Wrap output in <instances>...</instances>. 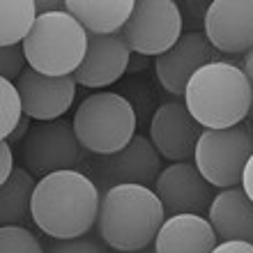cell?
Wrapping results in <instances>:
<instances>
[{"label": "cell", "mask_w": 253, "mask_h": 253, "mask_svg": "<svg viewBox=\"0 0 253 253\" xmlns=\"http://www.w3.org/2000/svg\"><path fill=\"white\" fill-rule=\"evenodd\" d=\"M154 193L159 196L166 216L175 214H198L205 216L214 200V187L200 175L196 164L177 161L159 173L154 182Z\"/></svg>", "instance_id": "cell-10"}, {"label": "cell", "mask_w": 253, "mask_h": 253, "mask_svg": "<svg viewBox=\"0 0 253 253\" xmlns=\"http://www.w3.org/2000/svg\"><path fill=\"white\" fill-rule=\"evenodd\" d=\"M131 48L122 35H87V53L74 72V81L83 87H106L120 79L129 67Z\"/></svg>", "instance_id": "cell-15"}, {"label": "cell", "mask_w": 253, "mask_h": 253, "mask_svg": "<svg viewBox=\"0 0 253 253\" xmlns=\"http://www.w3.org/2000/svg\"><path fill=\"white\" fill-rule=\"evenodd\" d=\"M203 133V126L189 113L187 104L168 101L161 104L150 122V140L164 159L189 161L196 154V145Z\"/></svg>", "instance_id": "cell-13"}, {"label": "cell", "mask_w": 253, "mask_h": 253, "mask_svg": "<svg viewBox=\"0 0 253 253\" xmlns=\"http://www.w3.org/2000/svg\"><path fill=\"white\" fill-rule=\"evenodd\" d=\"M182 14V28H187L189 33H200V28H205V16L210 9V2L203 0H184L177 2Z\"/></svg>", "instance_id": "cell-25"}, {"label": "cell", "mask_w": 253, "mask_h": 253, "mask_svg": "<svg viewBox=\"0 0 253 253\" xmlns=\"http://www.w3.org/2000/svg\"><path fill=\"white\" fill-rule=\"evenodd\" d=\"M133 0H69L67 12L87 30V35H122L133 12Z\"/></svg>", "instance_id": "cell-18"}, {"label": "cell", "mask_w": 253, "mask_h": 253, "mask_svg": "<svg viewBox=\"0 0 253 253\" xmlns=\"http://www.w3.org/2000/svg\"><path fill=\"white\" fill-rule=\"evenodd\" d=\"M205 37L219 53L253 51V0H214L205 16Z\"/></svg>", "instance_id": "cell-11"}, {"label": "cell", "mask_w": 253, "mask_h": 253, "mask_svg": "<svg viewBox=\"0 0 253 253\" xmlns=\"http://www.w3.org/2000/svg\"><path fill=\"white\" fill-rule=\"evenodd\" d=\"M35 175L28 168L16 166L12 177L2 182L0 191V223L2 226H26L33 219V193L37 187Z\"/></svg>", "instance_id": "cell-19"}, {"label": "cell", "mask_w": 253, "mask_h": 253, "mask_svg": "<svg viewBox=\"0 0 253 253\" xmlns=\"http://www.w3.org/2000/svg\"><path fill=\"white\" fill-rule=\"evenodd\" d=\"M242 189L253 200V154L251 159L247 161V166H244V173H242Z\"/></svg>", "instance_id": "cell-29"}, {"label": "cell", "mask_w": 253, "mask_h": 253, "mask_svg": "<svg viewBox=\"0 0 253 253\" xmlns=\"http://www.w3.org/2000/svg\"><path fill=\"white\" fill-rule=\"evenodd\" d=\"M0 154H2V168H0V182H7L14 173V154H12V145L2 140L0 143Z\"/></svg>", "instance_id": "cell-26"}, {"label": "cell", "mask_w": 253, "mask_h": 253, "mask_svg": "<svg viewBox=\"0 0 253 253\" xmlns=\"http://www.w3.org/2000/svg\"><path fill=\"white\" fill-rule=\"evenodd\" d=\"M23 164L35 177H46L60 170L87 168V150L79 143L74 125L65 120L37 122L23 140Z\"/></svg>", "instance_id": "cell-7"}, {"label": "cell", "mask_w": 253, "mask_h": 253, "mask_svg": "<svg viewBox=\"0 0 253 253\" xmlns=\"http://www.w3.org/2000/svg\"><path fill=\"white\" fill-rule=\"evenodd\" d=\"M87 177L97 184L101 193L120 184H140L154 187L159 177L161 154L152 145V140L136 133L131 143L115 154H94L87 159Z\"/></svg>", "instance_id": "cell-8"}, {"label": "cell", "mask_w": 253, "mask_h": 253, "mask_svg": "<svg viewBox=\"0 0 253 253\" xmlns=\"http://www.w3.org/2000/svg\"><path fill=\"white\" fill-rule=\"evenodd\" d=\"M166 221V210L154 189L120 184L101 193L97 235L118 253L150 249Z\"/></svg>", "instance_id": "cell-2"}, {"label": "cell", "mask_w": 253, "mask_h": 253, "mask_svg": "<svg viewBox=\"0 0 253 253\" xmlns=\"http://www.w3.org/2000/svg\"><path fill=\"white\" fill-rule=\"evenodd\" d=\"M28 58L26 51H23V44H16V46H2L0 48V74L2 79L7 81H19L21 74L26 72Z\"/></svg>", "instance_id": "cell-24"}, {"label": "cell", "mask_w": 253, "mask_h": 253, "mask_svg": "<svg viewBox=\"0 0 253 253\" xmlns=\"http://www.w3.org/2000/svg\"><path fill=\"white\" fill-rule=\"evenodd\" d=\"M182 14L173 0H136L122 37L131 53L159 58L182 37Z\"/></svg>", "instance_id": "cell-9"}, {"label": "cell", "mask_w": 253, "mask_h": 253, "mask_svg": "<svg viewBox=\"0 0 253 253\" xmlns=\"http://www.w3.org/2000/svg\"><path fill=\"white\" fill-rule=\"evenodd\" d=\"M216 60H221L219 51L210 44L205 33H184L168 53L154 58V69L166 92L184 97L193 74Z\"/></svg>", "instance_id": "cell-12"}, {"label": "cell", "mask_w": 253, "mask_h": 253, "mask_svg": "<svg viewBox=\"0 0 253 253\" xmlns=\"http://www.w3.org/2000/svg\"><path fill=\"white\" fill-rule=\"evenodd\" d=\"M44 251L46 253H111V247L101 240L97 233H87L72 240H44Z\"/></svg>", "instance_id": "cell-23"}, {"label": "cell", "mask_w": 253, "mask_h": 253, "mask_svg": "<svg viewBox=\"0 0 253 253\" xmlns=\"http://www.w3.org/2000/svg\"><path fill=\"white\" fill-rule=\"evenodd\" d=\"M0 104H2L0 106V133H2V140H7L26 115L16 83L7 79L0 81Z\"/></svg>", "instance_id": "cell-21"}, {"label": "cell", "mask_w": 253, "mask_h": 253, "mask_svg": "<svg viewBox=\"0 0 253 253\" xmlns=\"http://www.w3.org/2000/svg\"><path fill=\"white\" fill-rule=\"evenodd\" d=\"M207 221L212 223L219 242L253 244V200L242 187L221 189L210 205Z\"/></svg>", "instance_id": "cell-17"}, {"label": "cell", "mask_w": 253, "mask_h": 253, "mask_svg": "<svg viewBox=\"0 0 253 253\" xmlns=\"http://www.w3.org/2000/svg\"><path fill=\"white\" fill-rule=\"evenodd\" d=\"M53 12H67V2H58V0H40L37 2V14H53Z\"/></svg>", "instance_id": "cell-30"}, {"label": "cell", "mask_w": 253, "mask_h": 253, "mask_svg": "<svg viewBox=\"0 0 253 253\" xmlns=\"http://www.w3.org/2000/svg\"><path fill=\"white\" fill-rule=\"evenodd\" d=\"M212 253H253V244H249V242H219Z\"/></svg>", "instance_id": "cell-27"}, {"label": "cell", "mask_w": 253, "mask_h": 253, "mask_svg": "<svg viewBox=\"0 0 253 253\" xmlns=\"http://www.w3.org/2000/svg\"><path fill=\"white\" fill-rule=\"evenodd\" d=\"M101 191L83 170H60L42 177L33 193V223L46 237L72 240L97 226Z\"/></svg>", "instance_id": "cell-1"}, {"label": "cell", "mask_w": 253, "mask_h": 253, "mask_svg": "<svg viewBox=\"0 0 253 253\" xmlns=\"http://www.w3.org/2000/svg\"><path fill=\"white\" fill-rule=\"evenodd\" d=\"M30 120H33L30 115H23V120L19 122V126H16V129H14V133L7 138V143H9V145H12V143H23V140H26V136L30 133V129H33Z\"/></svg>", "instance_id": "cell-28"}, {"label": "cell", "mask_w": 253, "mask_h": 253, "mask_svg": "<svg viewBox=\"0 0 253 253\" xmlns=\"http://www.w3.org/2000/svg\"><path fill=\"white\" fill-rule=\"evenodd\" d=\"M140 67H145V55H138V53H131L129 58V67H126V72H140Z\"/></svg>", "instance_id": "cell-32"}, {"label": "cell", "mask_w": 253, "mask_h": 253, "mask_svg": "<svg viewBox=\"0 0 253 253\" xmlns=\"http://www.w3.org/2000/svg\"><path fill=\"white\" fill-rule=\"evenodd\" d=\"M219 244L212 223L198 214L166 216L154 237V253H212Z\"/></svg>", "instance_id": "cell-16"}, {"label": "cell", "mask_w": 253, "mask_h": 253, "mask_svg": "<svg viewBox=\"0 0 253 253\" xmlns=\"http://www.w3.org/2000/svg\"><path fill=\"white\" fill-rule=\"evenodd\" d=\"M72 125L90 154H115L136 136V111L118 92H94L81 101Z\"/></svg>", "instance_id": "cell-5"}, {"label": "cell", "mask_w": 253, "mask_h": 253, "mask_svg": "<svg viewBox=\"0 0 253 253\" xmlns=\"http://www.w3.org/2000/svg\"><path fill=\"white\" fill-rule=\"evenodd\" d=\"M30 69L46 76H74L87 53V30L69 12L42 14L23 42Z\"/></svg>", "instance_id": "cell-4"}, {"label": "cell", "mask_w": 253, "mask_h": 253, "mask_svg": "<svg viewBox=\"0 0 253 253\" xmlns=\"http://www.w3.org/2000/svg\"><path fill=\"white\" fill-rule=\"evenodd\" d=\"M184 104L203 129H228L251 113L253 87L240 65L216 60L191 76Z\"/></svg>", "instance_id": "cell-3"}, {"label": "cell", "mask_w": 253, "mask_h": 253, "mask_svg": "<svg viewBox=\"0 0 253 253\" xmlns=\"http://www.w3.org/2000/svg\"><path fill=\"white\" fill-rule=\"evenodd\" d=\"M76 85L74 76H46L35 69H26L16 81L23 111L37 122H51L65 115L74 104Z\"/></svg>", "instance_id": "cell-14"}, {"label": "cell", "mask_w": 253, "mask_h": 253, "mask_svg": "<svg viewBox=\"0 0 253 253\" xmlns=\"http://www.w3.org/2000/svg\"><path fill=\"white\" fill-rule=\"evenodd\" d=\"M253 154V133L249 126L203 129L193 164L212 187L233 189L242 184V173Z\"/></svg>", "instance_id": "cell-6"}, {"label": "cell", "mask_w": 253, "mask_h": 253, "mask_svg": "<svg viewBox=\"0 0 253 253\" xmlns=\"http://www.w3.org/2000/svg\"><path fill=\"white\" fill-rule=\"evenodd\" d=\"M242 69H244L249 83H251V87H253V51H249V53L242 58Z\"/></svg>", "instance_id": "cell-31"}, {"label": "cell", "mask_w": 253, "mask_h": 253, "mask_svg": "<svg viewBox=\"0 0 253 253\" xmlns=\"http://www.w3.org/2000/svg\"><path fill=\"white\" fill-rule=\"evenodd\" d=\"M37 2L33 0H2L0 2V44H23L37 21Z\"/></svg>", "instance_id": "cell-20"}, {"label": "cell", "mask_w": 253, "mask_h": 253, "mask_svg": "<svg viewBox=\"0 0 253 253\" xmlns=\"http://www.w3.org/2000/svg\"><path fill=\"white\" fill-rule=\"evenodd\" d=\"M133 253H154V249H143V251H133Z\"/></svg>", "instance_id": "cell-33"}, {"label": "cell", "mask_w": 253, "mask_h": 253, "mask_svg": "<svg viewBox=\"0 0 253 253\" xmlns=\"http://www.w3.org/2000/svg\"><path fill=\"white\" fill-rule=\"evenodd\" d=\"M0 253H46L44 242L26 226L0 228Z\"/></svg>", "instance_id": "cell-22"}]
</instances>
